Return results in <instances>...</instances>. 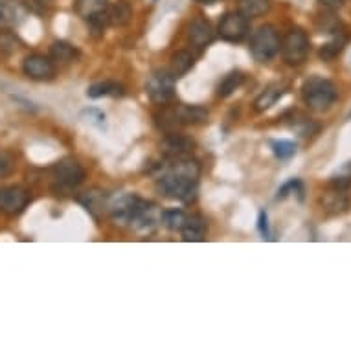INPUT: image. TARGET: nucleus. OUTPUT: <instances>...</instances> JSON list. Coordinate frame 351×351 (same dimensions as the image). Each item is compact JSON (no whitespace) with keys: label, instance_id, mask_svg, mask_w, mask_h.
Instances as JSON below:
<instances>
[{"label":"nucleus","instance_id":"nucleus-1","mask_svg":"<svg viewBox=\"0 0 351 351\" xmlns=\"http://www.w3.org/2000/svg\"><path fill=\"white\" fill-rule=\"evenodd\" d=\"M199 164L190 157L175 158L168 173L158 179V190L170 199L190 203L197 194V179H199Z\"/></svg>","mask_w":351,"mask_h":351},{"label":"nucleus","instance_id":"nucleus-2","mask_svg":"<svg viewBox=\"0 0 351 351\" xmlns=\"http://www.w3.org/2000/svg\"><path fill=\"white\" fill-rule=\"evenodd\" d=\"M337 98H339L337 85L326 77L313 76L302 85V100L313 111H328Z\"/></svg>","mask_w":351,"mask_h":351},{"label":"nucleus","instance_id":"nucleus-3","mask_svg":"<svg viewBox=\"0 0 351 351\" xmlns=\"http://www.w3.org/2000/svg\"><path fill=\"white\" fill-rule=\"evenodd\" d=\"M281 39L274 26L265 24L258 28L250 37V53L258 63H267L280 53Z\"/></svg>","mask_w":351,"mask_h":351},{"label":"nucleus","instance_id":"nucleus-4","mask_svg":"<svg viewBox=\"0 0 351 351\" xmlns=\"http://www.w3.org/2000/svg\"><path fill=\"white\" fill-rule=\"evenodd\" d=\"M280 52H281V57H283V61H285L287 65H291V66L302 65L311 52L309 36H307L302 28L289 29V31L285 34V37L281 39Z\"/></svg>","mask_w":351,"mask_h":351},{"label":"nucleus","instance_id":"nucleus-5","mask_svg":"<svg viewBox=\"0 0 351 351\" xmlns=\"http://www.w3.org/2000/svg\"><path fill=\"white\" fill-rule=\"evenodd\" d=\"M53 187L61 190V192H70L74 187H77L85 179V170L81 164L74 160V158H63L59 160L57 164L53 166L52 170Z\"/></svg>","mask_w":351,"mask_h":351},{"label":"nucleus","instance_id":"nucleus-6","mask_svg":"<svg viewBox=\"0 0 351 351\" xmlns=\"http://www.w3.org/2000/svg\"><path fill=\"white\" fill-rule=\"evenodd\" d=\"M109 0H74V12L94 29L105 28L109 24Z\"/></svg>","mask_w":351,"mask_h":351},{"label":"nucleus","instance_id":"nucleus-7","mask_svg":"<svg viewBox=\"0 0 351 351\" xmlns=\"http://www.w3.org/2000/svg\"><path fill=\"white\" fill-rule=\"evenodd\" d=\"M146 92L149 100L157 105H164L173 98L175 94V77L171 76V72H157L149 77L146 85Z\"/></svg>","mask_w":351,"mask_h":351},{"label":"nucleus","instance_id":"nucleus-8","mask_svg":"<svg viewBox=\"0 0 351 351\" xmlns=\"http://www.w3.org/2000/svg\"><path fill=\"white\" fill-rule=\"evenodd\" d=\"M219 36L229 42H241L248 36V18L239 12L224 13L219 23Z\"/></svg>","mask_w":351,"mask_h":351},{"label":"nucleus","instance_id":"nucleus-9","mask_svg":"<svg viewBox=\"0 0 351 351\" xmlns=\"http://www.w3.org/2000/svg\"><path fill=\"white\" fill-rule=\"evenodd\" d=\"M23 72L34 81H48L55 76V65L42 53H29L23 61Z\"/></svg>","mask_w":351,"mask_h":351},{"label":"nucleus","instance_id":"nucleus-10","mask_svg":"<svg viewBox=\"0 0 351 351\" xmlns=\"http://www.w3.org/2000/svg\"><path fill=\"white\" fill-rule=\"evenodd\" d=\"M29 195L21 186L0 187V211L6 216H17L28 206Z\"/></svg>","mask_w":351,"mask_h":351},{"label":"nucleus","instance_id":"nucleus-11","mask_svg":"<svg viewBox=\"0 0 351 351\" xmlns=\"http://www.w3.org/2000/svg\"><path fill=\"white\" fill-rule=\"evenodd\" d=\"M322 208L329 216H340L351 208V194L350 187H333L322 197Z\"/></svg>","mask_w":351,"mask_h":351},{"label":"nucleus","instance_id":"nucleus-12","mask_svg":"<svg viewBox=\"0 0 351 351\" xmlns=\"http://www.w3.org/2000/svg\"><path fill=\"white\" fill-rule=\"evenodd\" d=\"M181 232L182 239L187 243H200L206 239V234H208V222L203 216H187Z\"/></svg>","mask_w":351,"mask_h":351},{"label":"nucleus","instance_id":"nucleus-13","mask_svg":"<svg viewBox=\"0 0 351 351\" xmlns=\"http://www.w3.org/2000/svg\"><path fill=\"white\" fill-rule=\"evenodd\" d=\"M187 36H190V42L197 48H205L206 44H210L213 39V28L211 24L203 17H197L192 21L190 28H187Z\"/></svg>","mask_w":351,"mask_h":351},{"label":"nucleus","instance_id":"nucleus-14","mask_svg":"<svg viewBox=\"0 0 351 351\" xmlns=\"http://www.w3.org/2000/svg\"><path fill=\"white\" fill-rule=\"evenodd\" d=\"M210 112L200 105H181L173 112V122L186 123V125H197V123L208 122Z\"/></svg>","mask_w":351,"mask_h":351},{"label":"nucleus","instance_id":"nucleus-15","mask_svg":"<svg viewBox=\"0 0 351 351\" xmlns=\"http://www.w3.org/2000/svg\"><path fill=\"white\" fill-rule=\"evenodd\" d=\"M23 17V10L17 0H0V29L17 26Z\"/></svg>","mask_w":351,"mask_h":351},{"label":"nucleus","instance_id":"nucleus-16","mask_svg":"<svg viewBox=\"0 0 351 351\" xmlns=\"http://www.w3.org/2000/svg\"><path fill=\"white\" fill-rule=\"evenodd\" d=\"M190 149H192V142L179 135H170L162 144V151L171 158L190 157Z\"/></svg>","mask_w":351,"mask_h":351},{"label":"nucleus","instance_id":"nucleus-17","mask_svg":"<svg viewBox=\"0 0 351 351\" xmlns=\"http://www.w3.org/2000/svg\"><path fill=\"white\" fill-rule=\"evenodd\" d=\"M87 96L90 100H100V98H107V96H123V87L116 81H100L94 83L87 88Z\"/></svg>","mask_w":351,"mask_h":351},{"label":"nucleus","instance_id":"nucleus-18","mask_svg":"<svg viewBox=\"0 0 351 351\" xmlns=\"http://www.w3.org/2000/svg\"><path fill=\"white\" fill-rule=\"evenodd\" d=\"M269 0H237V12H239L243 17L248 18V21L265 15V13L269 12Z\"/></svg>","mask_w":351,"mask_h":351},{"label":"nucleus","instance_id":"nucleus-19","mask_svg":"<svg viewBox=\"0 0 351 351\" xmlns=\"http://www.w3.org/2000/svg\"><path fill=\"white\" fill-rule=\"evenodd\" d=\"M77 55H79V52H77L76 48L65 41H55L50 47V59H52L53 63H63V65H66V63H72Z\"/></svg>","mask_w":351,"mask_h":351},{"label":"nucleus","instance_id":"nucleus-20","mask_svg":"<svg viewBox=\"0 0 351 351\" xmlns=\"http://www.w3.org/2000/svg\"><path fill=\"white\" fill-rule=\"evenodd\" d=\"M195 59L194 55L186 50H181V52H177L173 57H171V76L173 77H181L184 74L192 70V66H194Z\"/></svg>","mask_w":351,"mask_h":351},{"label":"nucleus","instance_id":"nucleus-21","mask_svg":"<svg viewBox=\"0 0 351 351\" xmlns=\"http://www.w3.org/2000/svg\"><path fill=\"white\" fill-rule=\"evenodd\" d=\"M133 17V10L125 2H116L114 6H109V24L112 26H125Z\"/></svg>","mask_w":351,"mask_h":351},{"label":"nucleus","instance_id":"nucleus-22","mask_svg":"<svg viewBox=\"0 0 351 351\" xmlns=\"http://www.w3.org/2000/svg\"><path fill=\"white\" fill-rule=\"evenodd\" d=\"M346 42H348V37L342 36V31H340V34H337V37H335L333 41H329L328 44H324V47L320 48L318 55H320V59H324V61H333L335 57H339L340 53H342Z\"/></svg>","mask_w":351,"mask_h":351},{"label":"nucleus","instance_id":"nucleus-23","mask_svg":"<svg viewBox=\"0 0 351 351\" xmlns=\"http://www.w3.org/2000/svg\"><path fill=\"white\" fill-rule=\"evenodd\" d=\"M243 74L241 72H230L229 76H224L221 83H219V87H217V96L219 98H229L230 94H234L237 88L243 85Z\"/></svg>","mask_w":351,"mask_h":351},{"label":"nucleus","instance_id":"nucleus-24","mask_svg":"<svg viewBox=\"0 0 351 351\" xmlns=\"http://www.w3.org/2000/svg\"><path fill=\"white\" fill-rule=\"evenodd\" d=\"M281 96H283V90L278 87L267 88L263 94H259V98L254 101V109L258 112H263L267 109H270L272 105H276V101L280 100Z\"/></svg>","mask_w":351,"mask_h":351},{"label":"nucleus","instance_id":"nucleus-25","mask_svg":"<svg viewBox=\"0 0 351 351\" xmlns=\"http://www.w3.org/2000/svg\"><path fill=\"white\" fill-rule=\"evenodd\" d=\"M186 213L182 210H166L162 211V216H160V221L164 222V226H168L173 232H181L182 226H184V222H186Z\"/></svg>","mask_w":351,"mask_h":351},{"label":"nucleus","instance_id":"nucleus-26","mask_svg":"<svg viewBox=\"0 0 351 351\" xmlns=\"http://www.w3.org/2000/svg\"><path fill=\"white\" fill-rule=\"evenodd\" d=\"M272 153L276 155V158L287 160L296 155V144L289 140H274L272 142Z\"/></svg>","mask_w":351,"mask_h":351},{"label":"nucleus","instance_id":"nucleus-27","mask_svg":"<svg viewBox=\"0 0 351 351\" xmlns=\"http://www.w3.org/2000/svg\"><path fill=\"white\" fill-rule=\"evenodd\" d=\"M333 187H351V162L344 164L333 177H331Z\"/></svg>","mask_w":351,"mask_h":351},{"label":"nucleus","instance_id":"nucleus-28","mask_svg":"<svg viewBox=\"0 0 351 351\" xmlns=\"http://www.w3.org/2000/svg\"><path fill=\"white\" fill-rule=\"evenodd\" d=\"M81 118L87 123L94 125V127H98V129H105V114H103L100 109H94V107L85 109V111L81 112Z\"/></svg>","mask_w":351,"mask_h":351},{"label":"nucleus","instance_id":"nucleus-29","mask_svg":"<svg viewBox=\"0 0 351 351\" xmlns=\"http://www.w3.org/2000/svg\"><path fill=\"white\" fill-rule=\"evenodd\" d=\"M18 47V39L10 31H0V52L13 53Z\"/></svg>","mask_w":351,"mask_h":351},{"label":"nucleus","instance_id":"nucleus-30","mask_svg":"<svg viewBox=\"0 0 351 351\" xmlns=\"http://www.w3.org/2000/svg\"><path fill=\"white\" fill-rule=\"evenodd\" d=\"M291 192H296V194L300 195V199H304V186H302V182H300L298 179H293V181H289L287 184H283V186L278 190V199H285Z\"/></svg>","mask_w":351,"mask_h":351},{"label":"nucleus","instance_id":"nucleus-31","mask_svg":"<svg viewBox=\"0 0 351 351\" xmlns=\"http://www.w3.org/2000/svg\"><path fill=\"white\" fill-rule=\"evenodd\" d=\"M13 170H15V157L12 153L0 151V179L12 175Z\"/></svg>","mask_w":351,"mask_h":351},{"label":"nucleus","instance_id":"nucleus-32","mask_svg":"<svg viewBox=\"0 0 351 351\" xmlns=\"http://www.w3.org/2000/svg\"><path fill=\"white\" fill-rule=\"evenodd\" d=\"M258 229L263 235V239H270V230H269V217H267V211L261 210L259 211V219H258Z\"/></svg>","mask_w":351,"mask_h":351},{"label":"nucleus","instance_id":"nucleus-33","mask_svg":"<svg viewBox=\"0 0 351 351\" xmlns=\"http://www.w3.org/2000/svg\"><path fill=\"white\" fill-rule=\"evenodd\" d=\"M318 2L324 4V6L331 8V10H337V8H340L344 4V0H318Z\"/></svg>","mask_w":351,"mask_h":351},{"label":"nucleus","instance_id":"nucleus-34","mask_svg":"<svg viewBox=\"0 0 351 351\" xmlns=\"http://www.w3.org/2000/svg\"><path fill=\"white\" fill-rule=\"evenodd\" d=\"M199 4H216L217 0H197Z\"/></svg>","mask_w":351,"mask_h":351}]
</instances>
